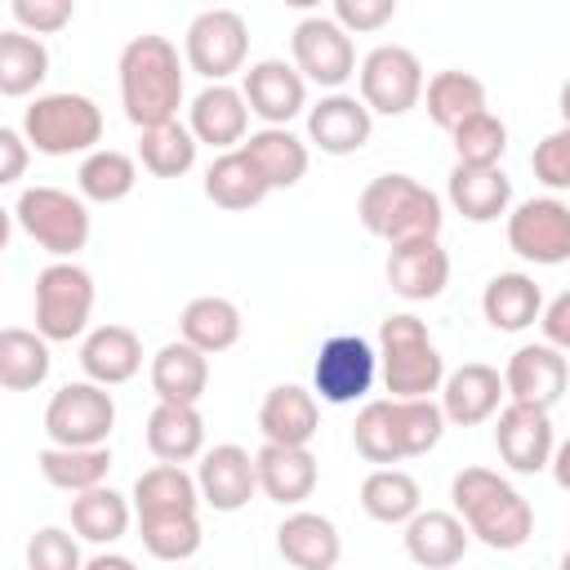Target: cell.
Instances as JSON below:
<instances>
[{
  "label": "cell",
  "mask_w": 570,
  "mask_h": 570,
  "mask_svg": "<svg viewBox=\"0 0 570 570\" xmlns=\"http://www.w3.org/2000/svg\"><path fill=\"white\" fill-rule=\"evenodd\" d=\"M405 552L423 570H450L468 552V525L459 521V512L428 508L405 525Z\"/></svg>",
  "instance_id": "obj_27"
},
{
  "label": "cell",
  "mask_w": 570,
  "mask_h": 570,
  "mask_svg": "<svg viewBox=\"0 0 570 570\" xmlns=\"http://www.w3.org/2000/svg\"><path fill=\"white\" fill-rule=\"evenodd\" d=\"M561 116H566V125H570V80L561 85Z\"/></svg>",
  "instance_id": "obj_54"
},
{
  "label": "cell",
  "mask_w": 570,
  "mask_h": 570,
  "mask_svg": "<svg viewBox=\"0 0 570 570\" xmlns=\"http://www.w3.org/2000/svg\"><path fill=\"white\" fill-rule=\"evenodd\" d=\"M276 548L294 570H334L343 557V539L321 512H289L276 530Z\"/></svg>",
  "instance_id": "obj_25"
},
{
  "label": "cell",
  "mask_w": 570,
  "mask_h": 570,
  "mask_svg": "<svg viewBox=\"0 0 570 570\" xmlns=\"http://www.w3.org/2000/svg\"><path fill=\"white\" fill-rule=\"evenodd\" d=\"M370 129H374V116L352 94H325L307 111V138L325 156H352V151H361L370 142Z\"/></svg>",
  "instance_id": "obj_21"
},
{
  "label": "cell",
  "mask_w": 570,
  "mask_h": 570,
  "mask_svg": "<svg viewBox=\"0 0 570 570\" xmlns=\"http://www.w3.org/2000/svg\"><path fill=\"white\" fill-rule=\"evenodd\" d=\"M27 570H85L80 548L62 525H45L27 539Z\"/></svg>",
  "instance_id": "obj_46"
},
{
  "label": "cell",
  "mask_w": 570,
  "mask_h": 570,
  "mask_svg": "<svg viewBox=\"0 0 570 570\" xmlns=\"http://www.w3.org/2000/svg\"><path fill=\"white\" fill-rule=\"evenodd\" d=\"M387 285L410 303H428L450 285V254L436 236L401 240L387 249Z\"/></svg>",
  "instance_id": "obj_19"
},
{
  "label": "cell",
  "mask_w": 570,
  "mask_h": 570,
  "mask_svg": "<svg viewBox=\"0 0 570 570\" xmlns=\"http://www.w3.org/2000/svg\"><path fill=\"white\" fill-rule=\"evenodd\" d=\"M111 428H116V401L102 383H67L45 405V432L62 450L107 445Z\"/></svg>",
  "instance_id": "obj_9"
},
{
  "label": "cell",
  "mask_w": 570,
  "mask_h": 570,
  "mask_svg": "<svg viewBox=\"0 0 570 570\" xmlns=\"http://www.w3.org/2000/svg\"><path fill=\"white\" fill-rule=\"evenodd\" d=\"M240 307L232 298H218V294H200L183 307L178 316V330H183V343H191L196 352L214 356V352H227L236 347L240 338Z\"/></svg>",
  "instance_id": "obj_32"
},
{
  "label": "cell",
  "mask_w": 570,
  "mask_h": 570,
  "mask_svg": "<svg viewBox=\"0 0 570 570\" xmlns=\"http://www.w3.org/2000/svg\"><path fill=\"white\" fill-rule=\"evenodd\" d=\"M481 312H485V321L494 330L517 334V330H525V325L539 321L543 294H539L534 276H525V272H499V276H490L485 294H481Z\"/></svg>",
  "instance_id": "obj_31"
},
{
  "label": "cell",
  "mask_w": 570,
  "mask_h": 570,
  "mask_svg": "<svg viewBox=\"0 0 570 570\" xmlns=\"http://www.w3.org/2000/svg\"><path fill=\"white\" fill-rule=\"evenodd\" d=\"M267 178L258 174V165L236 147V151H223L209 169H205V196L218 205V209H254L263 196H267Z\"/></svg>",
  "instance_id": "obj_33"
},
{
  "label": "cell",
  "mask_w": 570,
  "mask_h": 570,
  "mask_svg": "<svg viewBox=\"0 0 570 570\" xmlns=\"http://www.w3.org/2000/svg\"><path fill=\"white\" fill-rule=\"evenodd\" d=\"M120 102L129 125L156 129L178 120L183 107V62L174 40L165 36H134L120 49Z\"/></svg>",
  "instance_id": "obj_1"
},
{
  "label": "cell",
  "mask_w": 570,
  "mask_h": 570,
  "mask_svg": "<svg viewBox=\"0 0 570 570\" xmlns=\"http://www.w3.org/2000/svg\"><path fill=\"white\" fill-rule=\"evenodd\" d=\"M379 374V352L361 338V334H334L321 343L316 365H312V383L321 392V401L330 405H352L370 392Z\"/></svg>",
  "instance_id": "obj_13"
},
{
  "label": "cell",
  "mask_w": 570,
  "mask_h": 570,
  "mask_svg": "<svg viewBox=\"0 0 570 570\" xmlns=\"http://www.w3.org/2000/svg\"><path fill=\"white\" fill-rule=\"evenodd\" d=\"M423 494H419V481L401 468H374L365 481H361V508L383 521V525H410L423 508Z\"/></svg>",
  "instance_id": "obj_34"
},
{
  "label": "cell",
  "mask_w": 570,
  "mask_h": 570,
  "mask_svg": "<svg viewBox=\"0 0 570 570\" xmlns=\"http://www.w3.org/2000/svg\"><path fill=\"white\" fill-rule=\"evenodd\" d=\"M94 312V276L80 263H49L36 276V334L71 343L85 334Z\"/></svg>",
  "instance_id": "obj_8"
},
{
  "label": "cell",
  "mask_w": 570,
  "mask_h": 570,
  "mask_svg": "<svg viewBox=\"0 0 570 570\" xmlns=\"http://www.w3.org/2000/svg\"><path fill=\"white\" fill-rule=\"evenodd\" d=\"M423 94H428L432 125H441L445 134H454L463 120L485 111V85L472 71H436Z\"/></svg>",
  "instance_id": "obj_37"
},
{
  "label": "cell",
  "mask_w": 570,
  "mask_h": 570,
  "mask_svg": "<svg viewBox=\"0 0 570 570\" xmlns=\"http://www.w3.org/2000/svg\"><path fill=\"white\" fill-rule=\"evenodd\" d=\"M450 205L468 218V223H494L499 214H508L512 205V183L508 174L494 169H476V165H454L450 169Z\"/></svg>",
  "instance_id": "obj_29"
},
{
  "label": "cell",
  "mask_w": 570,
  "mask_h": 570,
  "mask_svg": "<svg viewBox=\"0 0 570 570\" xmlns=\"http://www.w3.org/2000/svg\"><path fill=\"white\" fill-rule=\"evenodd\" d=\"M27 138L18 134V129H0V183H18L22 178V169H27Z\"/></svg>",
  "instance_id": "obj_50"
},
{
  "label": "cell",
  "mask_w": 570,
  "mask_h": 570,
  "mask_svg": "<svg viewBox=\"0 0 570 570\" xmlns=\"http://www.w3.org/2000/svg\"><path fill=\"white\" fill-rule=\"evenodd\" d=\"M494 445L503 454V463L512 472H543L552 463V419L548 410H534V405H503L499 410V423H494Z\"/></svg>",
  "instance_id": "obj_16"
},
{
  "label": "cell",
  "mask_w": 570,
  "mask_h": 570,
  "mask_svg": "<svg viewBox=\"0 0 570 570\" xmlns=\"http://www.w3.org/2000/svg\"><path fill=\"white\" fill-rule=\"evenodd\" d=\"M450 138H454L459 165H476V169H494L499 156L508 151V125H503L494 111H481V116L463 120Z\"/></svg>",
  "instance_id": "obj_45"
},
{
  "label": "cell",
  "mask_w": 570,
  "mask_h": 570,
  "mask_svg": "<svg viewBox=\"0 0 570 570\" xmlns=\"http://www.w3.org/2000/svg\"><path fill=\"white\" fill-rule=\"evenodd\" d=\"M356 218L370 236L401 245V240H428L441 236V196L428 191L419 178L410 174H379L365 183V191L356 196Z\"/></svg>",
  "instance_id": "obj_4"
},
{
  "label": "cell",
  "mask_w": 570,
  "mask_h": 570,
  "mask_svg": "<svg viewBox=\"0 0 570 570\" xmlns=\"http://www.w3.org/2000/svg\"><path fill=\"white\" fill-rule=\"evenodd\" d=\"M13 218L58 263H71L89 245V209L80 196L62 191V187H27L13 200Z\"/></svg>",
  "instance_id": "obj_7"
},
{
  "label": "cell",
  "mask_w": 570,
  "mask_h": 570,
  "mask_svg": "<svg viewBox=\"0 0 570 570\" xmlns=\"http://www.w3.org/2000/svg\"><path fill=\"white\" fill-rule=\"evenodd\" d=\"M379 374L396 401L432 396L445 383V361L419 316L396 312L379 325Z\"/></svg>",
  "instance_id": "obj_5"
},
{
  "label": "cell",
  "mask_w": 570,
  "mask_h": 570,
  "mask_svg": "<svg viewBox=\"0 0 570 570\" xmlns=\"http://www.w3.org/2000/svg\"><path fill=\"white\" fill-rule=\"evenodd\" d=\"M200 485L187 476L178 463H156L134 481V512L138 517H160V512H196Z\"/></svg>",
  "instance_id": "obj_38"
},
{
  "label": "cell",
  "mask_w": 570,
  "mask_h": 570,
  "mask_svg": "<svg viewBox=\"0 0 570 570\" xmlns=\"http://www.w3.org/2000/svg\"><path fill=\"white\" fill-rule=\"evenodd\" d=\"M423 98V62L405 45H379L361 62V102L379 116H405Z\"/></svg>",
  "instance_id": "obj_11"
},
{
  "label": "cell",
  "mask_w": 570,
  "mask_h": 570,
  "mask_svg": "<svg viewBox=\"0 0 570 570\" xmlns=\"http://www.w3.org/2000/svg\"><path fill=\"white\" fill-rule=\"evenodd\" d=\"M557 570H570V552H566V557H561V566H557Z\"/></svg>",
  "instance_id": "obj_55"
},
{
  "label": "cell",
  "mask_w": 570,
  "mask_h": 570,
  "mask_svg": "<svg viewBox=\"0 0 570 570\" xmlns=\"http://www.w3.org/2000/svg\"><path fill=\"white\" fill-rule=\"evenodd\" d=\"M45 76H49V49L40 45V36H27L18 27L4 31L0 36V94L4 98H22Z\"/></svg>",
  "instance_id": "obj_40"
},
{
  "label": "cell",
  "mask_w": 570,
  "mask_h": 570,
  "mask_svg": "<svg viewBox=\"0 0 570 570\" xmlns=\"http://www.w3.org/2000/svg\"><path fill=\"white\" fill-rule=\"evenodd\" d=\"M289 49H294L298 76H307V80H316L325 89H338L356 71V45L330 13L303 18L294 27V36H289Z\"/></svg>",
  "instance_id": "obj_14"
},
{
  "label": "cell",
  "mask_w": 570,
  "mask_h": 570,
  "mask_svg": "<svg viewBox=\"0 0 570 570\" xmlns=\"http://www.w3.org/2000/svg\"><path fill=\"white\" fill-rule=\"evenodd\" d=\"M85 570H138V566L129 557H120V552H102V557L85 561Z\"/></svg>",
  "instance_id": "obj_53"
},
{
  "label": "cell",
  "mask_w": 570,
  "mask_h": 570,
  "mask_svg": "<svg viewBox=\"0 0 570 570\" xmlns=\"http://www.w3.org/2000/svg\"><path fill=\"white\" fill-rule=\"evenodd\" d=\"M138 160L147 174L156 178H183L191 165H196V134L191 125H156V129H142L138 138Z\"/></svg>",
  "instance_id": "obj_43"
},
{
  "label": "cell",
  "mask_w": 570,
  "mask_h": 570,
  "mask_svg": "<svg viewBox=\"0 0 570 570\" xmlns=\"http://www.w3.org/2000/svg\"><path fill=\"white\" fill-rule=\"evenodd\" d=\"M530 165H534V178H539L543 187H552V191H570V125L552 129V134L534 147Z\"/></svg>",
  "instance_id": "obj_47"
},
{
  "label": "cell",
  "mask_w": 570,
  "mask_h": 570,
  "mask_svg": "<svg viewBox=\"0 0 570 570\" xmlns=\"http://www.w3.org/2000/svg\"><path fill=\"white\" fill-rule=\"evenodd\" d=\"M76 183H80V196H85V200L116 205V200H125V196L134 191L138 165H134V156H125V151H116V147H98V151H89V156L80 160Z\"/></svg>",
  "instance_id": "obj_41"
},
{
  "label": "cell",
  "mask_w": 570,
  "mask_h": 570,
  "mask_svg": "<svg viewBox=\"0 0 570 570\" xmlns=\"http://www.w3.org/2000/svg\"><path fill=\"white\" fill-rule=\"evenodd\" d=\"M245 102L258 120H267V129H285L303 107H307V85L298 76V67L281 62V58H263L245 71Z\"/></svg>",
  "instance_id": "obj_18"
},
{
  "label": "cell",
  "mask_w": 570,
  "mask_h": 570,
  "mask_svg": "<svg viewBox=\"0 0 570 570\" xmlns=\"http://www.w3.org/2000/svg\"><path fill=\"white\" fill-rule=\"evenodd\" d=\"M138 539L156 561H187L200 548V521H196V512L138 517Z\"/></svg>",
  "instance_id": "obj_44"
},
{
  "label": "cell",
  "mask_w": 570,
  "mask_h": 570,
  "mask_svg": "<svg viewBox=\"0 0 570 570\" xmlns=\"http://www.w3.org/2000/svg\"><path fill=\"white\" fill-rule=\"evenodd\" d=\"M209 387V361L191 343H165L151 356V392L169 405H196Z\"/></svg>",
  "instance_id": "obj_28"
},
{
  "label": "cell",
  "mask_w": 570,
  "mask_h": 570,
  "mask_svg": "<svg viewBox=\"0 0 570 570\" xmlns=\"http://www.w3.org/2000/svg\"><path fill=\"white\" fill-rule=\"evenodd\" d=\"M49 365H53V356H49V338L45 334L18 330V325L0 330V383L9 392L40 387L49 379Z\"/></svg>",
  "instance_id": "obj_36"
},
{
  "label": "cell",
  "mask_w": 570,
  "mask_h": 570,
  "mask_svg": "<svg viewBox=\"0 0 570 570\" xmlns=\"http://www.w3.org/2000/svg\"><path fill=\"white\" fill-rule=\"evenodd\" d=\"M508 245L525 263L557 267L570 258V205L557 196H534L521 200L508 214Z\"/></svg>",
  "instance_id": "obj_12"
},
{
  "label": "cell",
  "mask_w": 570,
  "mask_h": 570,
  "mask_svg": "<svg viewBox=\"0 0 570 570\" xmlns=\"http://www.w3.org/2000/svg\"><path fill=\"white\" fill-rule=\"evenodd\" d=\"M22 138L40 156H76V151H98L102 142V111L85 94H45L22 111Z\"/></svg>",
  "instance_id": "obj_6"
},
{
  "label": "cell",
  "mask_w": 570,
  "mask_h": 570,
  "mask_svg": "<svg viewBox=\"0 0 570 570\" xmlns=\"http://www.w3.org/2000/svg\"><path fill=\"white\" fill-rule=\"evenodd\" d=\"M258 428L267 436V445H307L321 428V410L316 396L298 383H281L263 396L258 405Z\"/></svg>",
  "instance_id": "obj_26"
},
{
  "label": "cell",
  "mask_w": 570,
  "mask_h": 570,
  "mask_svg": "<svg viewBox=\"0 0 570 570\" xmlns=\"http://www.w3.org/2000/svg\"><path fill=\"white\" fill-rule=\"evenodd\" d=\"M347 36L352 31H379L383 22L396 18V0H334V13H330Z\"/></svg>",
  "instance_id": "obj_49"
},
{
  "label": "cell",
  "mask_w": 570,
  "mask_h": 570,
  "mask_svg": "<svg viewBox=\"0 0 570 570\" xmlns=\"http://www.w3.org/2000/svg\"><path fill=\"white\" fill-rule=\"evenodd\" d=\"M566 379H570V365L566 356L552 347V343H525L508 356V370H503V387L517 405H534V410H552L566 392Z\"/></svg>",
  "instance_id": "obj_15"
},
{
  "label": "cell",
  "mask_w": 570,
  "mask_h": 570,
  "mask_svg": "<svg viewBox=\"0 0 570 570\" xmlns=\"http://www.w3.org/2000/svg\"><path fill=\"white\" fill-rule=\"evenodd\" d=\"M450 499H454V512L468 525V534H476L494 552H512L534 534L530 499L490 468H463L450 481Z\"/></svg>",
  "instance_id": "obj_2"
},
{
  "label": "cell",
  "mask_w": 570,
  "mask_h": 570,
  "mask_svg": "<svg viewBox=\"0 0 570 570\" xmlns=\"http://www.w3.org/2000/svg\"><path fill=\"white\" fill-rule=\"evenodd\" d=\"M240 151L258 165V174L267 178V187H294L307 174V142L294 138L289 129H258L240 142Z\"/></svg>",
  "instance_id": "obj_35"
},
{
  "label": "cell",
  "mask_w": 570,
  "mask_h": 570,
  "mask_svg": "<svg viewBox=\"0 0 570 570\" xmlns=\"http://www.w3.org/2000/svg\"><path fill=\"white\" fill-rule=\"evenodd\" d=\"M196 485H200V503H209L214 512H240L258 490V463L249 450H240L232 441L214 445L200 454Z\"/></svg>",
  "instance_id": "obj_17"
},
{
  "label": "cell",
  "mask_w": 570,
  "mask_h": 570,
  "mask_svg": "<svg viewBox=\"0 0 570 570\" xmlns=\"http://www.w3.org/2000/svg\"><path fill=\"white\" fill-rule=\"evenodd\" d=\"M9 13H13V22H18V31H27V36H49V31H62L76 9H71V0H13Z\"/></svg>",
  "instance_id": "obj_48"
},
{
  "label": "cell",
  "mask_w": 570,
  "mask_h": 570,
  "mask_svg": "<svg viewBox=\"0 0 570 570\" xmlns=\"http://www.w3.org/2000/svg\"><path fill=\"white\" fill-rule=\"evenodd\" d=\"M539 325H543V338H548L557 352H570V289L548 303V312H543Z\"/></svg>",
  "instance_id": "obj_51"
},
{
  "label": "cell",
  "mask_w": 570,
  "mask_h": 570,
  "mask_svg": "<svg viewBox=\"0 0 570 570\" xmlns=\"http://www.w3.org/2000/svg\"><path fill=\"white\" fill-rule=\"evenodd\" d=\"M71 530L89 543H116L129 530V503L111 485L85 490L71 499Z\"/></svg>",
  "instance_id": "obj_42"
},
{
  "label": "cell",
  "mask_w": 570,
  "mask_h": 570,
  "mask_svg": "<svg viewBox=\"0 0 570 570\" xmlns=\"http://www.w3.org/2000/svg\"><path fill=\"white\" fill-rule=\"evenodd\" d=\"M183 49H187V67L196 76H205L209 85H227V76L245 67L249 27L236 9H205L191 18Z\"/></svg>",
  "instance_id": "obj_10"
},
{
  "label": "cell",
  "mask_w": 570,
  "mask_h": 570,
  "mask_svg": "<svg viewBox=\"0 0 570 570\" xmlns=\"http://www.w3.org/2000/svg\"><path fill=\"white\" fill-rule=\"evenodd\" d=\"M40 463V476L53 485V490H71V494H85V490H98L111 472V450L107 445H94V450H62V445H49L36 454Z\"/></svg>",
  "instance_id": "obj_39"
},
{
  "label": "cell",
  "mask_w": 570,
  "mask_h": 570,
  "mask_svg": "<svg viewBox=\"0 0 570 570\" xmlns=\"http://www.w3.org/2000/svg\"><path fill=\"white\" fill-rule=\"evenodd\" d=\"M445 432V414L432 396H419V401H370L361 405L356 414V428H352V441H356V454L365 463H401V459H419L428 454Z\"/></svg>",
  "instance_id": "obj_3"
},
{
  "label": "cell",
  "mask_w": 570,
  "mask_h": 570,
  "mask_svg": "<svg viewBox=\"0 0 570 570\" xmlns=\"http://www.w3.org/2000/svg\"><path fill=\"white\" fill-rule=\"evenodd\" d=\"M147 450L160 459V463H187L205 450V419L196 405H169L160 401L147 419Z\"/></svg>",
  "instance_id": "obj_30"
},
{
  "label": "cell",
  "mask_w": 570,
  "mask_h": 570,
  "mask_svg": "<svg viewBox=\"0 0 570 570\" xmlns=\"http://www.w3.org/2000/svg\"><path fill=\"white\" fill-rule=\"evenodd\" d=\"M254 463H258V490L281 508L312 499L316 476H321L316 454L307 445H263L254 454Z\"/></svg>",
  "instance_id": "obj_22"
},
{
  "label": "cell",
  "mask_w": 570,
  "mask_h": 570,
  "mask_svg": "<svg viewBox=\"0 0 570 570\" xmlns=\"http://www.w3.org/2000/svg\"><path fill=\"white\" fill-rule=\"evenodd\" d=\"M503 396H508L503 374L494 365L468 361L454 374H445V383H441V414L454 428H476V423H485L499 410Z\"/></svg>",
  "instance_id": "obj_20"
},
{
  "label": "cell",
  "mask_w": 570,
  "mask_h": 570,
  "mask_svg": "<svg viewBox=\"0 0 570 570\" xmlns=\"http://www.w3.org/2000/svg\"><path fill=\"white\" fill-rule=\"evenodd\" d=\"M80 370L89 374V383L116 387L129 383L142 370V343L129 325H98L85 334L80 343Z\"/></svg>",
  "instance_id": "obj_24"
},
{
  "label": "cell",
  "mask_w": 570,
  "mask_h": 570,
  "mask_svg": "<svg viewBox=\"0 0 570 570\" xmlns=\"http://www.w3.org/2000/svg\"><path fill=\"white\" fill-rule=\"evenodd\" d=\"M245 129H249V102H245L240 89L205 85L191 98V134H196V142L236 151V142H245Z\"/></svg>",
  "instance_id": "obj_23"
},
{
  "label": "cell",
  "mask_w": 570,
  "mask_h": 570,
  "mask_svg": "<svg viewBox=\"0 0 570 570\" xmlns=\"http://www.w3.org/2000/svg\"><path fill=\"white\" fill-rule=\"evenodd\" d=\"M548 468H552L557 485H561V490H570V436H566V441L552 450V463H548Z\"/></svg>",
  "instance_id": "obj_52"
}]
</instances>
